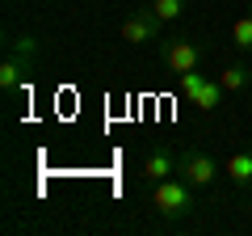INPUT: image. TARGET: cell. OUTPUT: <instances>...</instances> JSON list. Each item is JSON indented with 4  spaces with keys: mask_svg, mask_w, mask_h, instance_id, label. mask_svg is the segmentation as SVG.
Listing matches in <instances>:
<instances>
[{
    "mask_svg": "<svg viewBox=\"0 0 252 236\" xmlns=\"http://www.w3.org/2000/svg\"><path fill=\"white\" fill-rule=\"evenodd\" d=\"M160 26H164V21L156 17L152 9H135V13H126V17H122V26H118V34H122L126 42L143 46V42H156V38H160Z\"/></svg>",
    "mask_w": 252,
    "mask_h": 236,
    "instance_id": "cell-4",
    "label": "cell"
},
{
    "mask_svg": "<svg viewBox=\"0 0 252 236\" xmlns=\"http://www.w3.org/2000/svg\"><path fill=\"white\" fill-rule=\"evenodd\" d=\"M198 64H202V42H198V38L181 34V38H168V42H164V68H168L172 76L193 72Z\"/></svg>",
    "mask_w": 252,
    "mask_h": 236,
    "instance_id": "cell-2",
    "label": "cell"
},
{
    "mask_svg": "<svg viewBox=\"0 0 252 236\" xmlns=\"http://www.w3.org/2000/svg\"><path fill=\"white\" fill-rule=\"evenodd\" d=\"M227 182H231L235 190H252V148L227 156Z\"/></svg>",
    "mask_w": 252,
    "mask_h": 236,
    "instance_id": "cell-7",
    "label": "cell"
},
{
    "mask_svg": "<svg viewBox=\"0 0 252 236\" xmlns=\"http://www.w3.org/2000/svg\"><path fill=\"white\" fill-rule=\"evenodd\" d=\"M26 72H30V68L21 64V59H13V55H4V64H0V89H4V93L21 89V84H26Z\"/></svg>",
    "mask_w": 252,
    "mask_h": 236,
    "instance_id": "cell-10",
    "label": "cell"
},
{
    "mask_svg": "<svg viewBox=\"0 0 252 236\" xmlns=\"http://www.w3.org/2000/svg\"><path fill=\"white\" fill-rule=\"evenodd\" d=\"M181 177H185L193 190H206L210 182L219 177V160L210 152H198V148H189V152H181Z\"/></svg>",
    "mask_w": 252,
    "mask_h": 236,
    "instance_id": "cell-3",
    "label": "cell"
},
{
    "mask_svg": "<svg viewBox=\"0 0 252 236\" xmlns=\"http://www.w3.org/2000/svg\"><path fill=\"white\" fill-rule=\"evenodd\" d=\"M223 93H227V89H223L219 80H202L198 89H193V97H189V101H193L198 110H206V114H210V110L223 106Z\"/></svg>",
    "mask_w": 252,
    "mask_h": 236,
    "instance_id": "cell-9",
    "label": "cell"
},
{
    "mask_svg": "<svg viewBox=\"0 0 252 236\" xmlns=\"http://www.w3.org/2000/svg\"><path fill=\"white\" fill-rule=\"evenodd\" d=\"M147 9H152L156 17H160L164 26H168V21H181V17H185V9H189V0H152V4H147Z\"/></svg>",
    "mask_w": 252,
    "mask_h": 236,
    "instance_id": "cell-11",
    "label": "cell"
},
{
    "mask_svg": "<svg viewBox=\"0 0 252 236\" xmlns=\"http://www.w3.org/2000/svg\"><path fill=\"white\" fill-rule=\"evenodd\" d=\"M248 80H252V68L244 64V59H235V64H227L223 72H219V84H223L227 93H244V89H248Z\"/></svg>",
    "mask_w": 252,
    "mask_h": 236,
    "instance_id": "cell-8",
    "label": "cell"
},
{
    "mask_svg": "<svg viewBox=\"0 0 252 236\" xmlns=\"http://www.w3.org/2000/svg\"><path fill=\"white\" fill-rule=\"evenodd\" d=\"M152 211L160 219H185L189 211H193V186L185 182V177H164V182L152 186Z\"/></svg>",
    "mask_w": 252,
    "mask_h": 236,
    "instance_id": "cell-1",
    "label": "cell"
},
{
    "mask_svg": "<svg viewBox=\"0 0 252 236\" xmlns=\"http://www.w3.org/2000/svg\"><path fill=\"white\" fill-rule=\"evenodd\" d=\"M177 169H181V152H172V148H152V152L143 156V182H164V177H177Z\"/></svg>",
    "mask_w": 252,
    "mask_h": 236,
    "instance_id": "cell-5",
    "label": "cell"
},
{
    "mask_svg": "<svg viewBox=\"0 0 252 236\" xmlns=\"http://www.w3.org/2000/svg\"><path fill=\"white\" fill-rule=\"evenodd\" d=\"M248 13H252V0H248Z\"/></svg>",
    "mask_w": 252,
    "mask_h": 236,
    "instance_id": "cell-13",
    "label": "cell"
},
{
    "mask_svg": "<svg viewBox=\"0 0 252 236\" xmlns=\"http://www.w3.org/2000/svg\"><path fill=\"white\" fill-rule=\"evenodd\" d=\"M231 42L240 46V51H252V13H244V17L231 26Z\"/></svg>",
    "mask_w": 252,
    "mask_h": 236,
    "instance_id": "cell-12",
    "label": "cell"
},
{
    "mask_svg": "<svg viewBox=\"0 0 252 236\" xmlns=\"http://www.w3.org/2000/svg\"><path fill=\"white\" fill-rule=\"evenodd\" d=\"M4 55H13V59H21V64L34 72L38 55H42V38L30 34V30H17V34H9V42H4Z\"/></svg>",
    "mask_w": 252,
    "mask_h": 236,
    "instance_id": "cell-6",
    "label": "cell"
}]
</instances>
